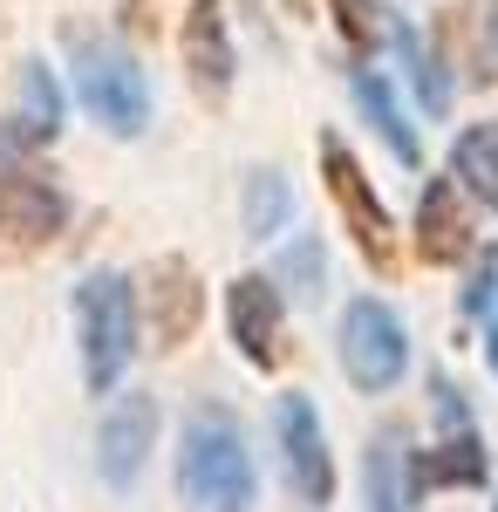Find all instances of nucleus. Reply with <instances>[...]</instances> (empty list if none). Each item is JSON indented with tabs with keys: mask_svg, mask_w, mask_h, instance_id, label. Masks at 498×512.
I'll use <instances>...</instances> for the list:
<instances>
[{
	"mask_svg": "<svg viewBox=\"0 0 498 512\" xmlns=\"http://www.w3.org/2000/svg\"><path fill=\"white\" fill-rule=\"evenodd\" d=\"M430 48L444 55V69H464V82L492 89L498 82V0H458V7H444Z\"/></svg>",
	"mask_w": 498,
	"mask_h": 512,
	"instance_id": "obj_14",
	"label": "nucleus"
},
{
	"mask_svg": "<svg viewBox=\"0 0 498 512\" xmlns=\"http://www.w3.org/2000/svg\"><path fill=\"white\" fill-rule=\"evenodd\" d=\"M116 14H123V28H130V35H157V0H123Z\"/></svg>",
	"mask_w": 498,
	"mask_h": 512,
	"instance_id": "obj_24",
	"label": "nucleus"
},
{
	"mask_svg": "<svg viewBox=\"0 0 498 512\" xmlns=\"http://www.w3.org/2000/svg\"><path fill=\"white\" fill-rule=\"evenodd\" d=\"M314 158H321V185H328V198H335V212H342V226H348V239H355V253H362L376 274H396V219H389L383 192L369 185L362 158L348 151L335 130H321Z\"/></svg>",
	"mask_w": 498,
	"mask_h": 512,
	"instance_id": "obj_4",
	"label": "nucleus"
},
{
	"mask_svg": "<svg viewBox=\"0 0 498 512\" xmlns=\"http://www.w3.org/2000/svg\"><path fill=\"white\" fill-rule=\"evenodd\" d=\"M492 512H498V499H492Z\"/></svg>",
	"mask_w": 498,
	"mask_h": 512,
	"instance_id": "obj_28",
	"label": "nucleus"
},
{
	"mask_svg": "<svg viewBox=\"0 0 498 512\" xmlns=\"http://www.w3.org/2000/svg\"><path fill=\"white\" fill-rule=\"evenodd\" d=\"M389 48L403 55V76H410V89H417L423 117H444L451 96H458V82H451V69H444V55H437L410 21H396V14H389Z\"/></svg>",
	"mask_w": 498,
	"mask_h": 512,
	"instance_id": "obj_18",
	"label": "nucleus"
},
{
	"mask_svg": "<svg viewBox=\"0 0 498 512\" xmlns=\"http://www.w3.org/2000/svg\"><path fill=\"white\" fill-rule=\"evenodd\" d=\"M348 96H355L362 123H369V130H376V137L389 144V158L417 171V164H423V144H417V130L403 123V103H396V89H389L376 69H355V76H348Z\"/></svg>",
	"mask_w": 498,
	"mask_h": 512,
	"instance_id": "obj_17",
	"label": "nucleus"
},
{
	"mask_svg": "<svg viewBox=\"0 0 498 512\" xmlns=\"http://www.w3.org/2000/svg\"><path fill=\"white\" fill-rule=\"evenodd\" d=\"M273 451H280V478L307 512L335 506V451L321 431V410L307 390H287L273 403Z\"/></svg>",
	"mask_w": 498,
	"mask_h": 512,
	"instance_id": "obj_7",
	"label": "nucleus"
},
{
	"mask_svg": "<svg viewBox=\"0 0 498 512\" xmlns=\"http://www.w3.org/2000/svg\"><path fill=\"white\" fill-rule=\"evenodd\" d=\"M498 308V246L471 253V274H464V294H458V315L464 321H485Z\"/></svg>",
	"mask_w": 498,
	"mask_h": 512,
	"instance_id": "obj_23",
	"label": "nucleus"
},
{
	"mask_svg": "<svg viewBox=\"0 0 498 512\" xmlns=\"http://www.w3.org/2000/svg\"><path fill=\"white\" fill-rule=\"evenodd\" d=\"M7 164H14V151H7V144H0V178H7Z\"/></svg>",
	"mask_w": 498,
	"mask_h": 512,
	"instance_id": "obj_26",
	"label": "nucleus"
},
{
	"mask_svg": "<svg viewBox=\"0 0 498 512\" xmlns=\"http://www.w3.org/2000/svg\"><path fill=\"white\" fill-rule=\"evenodd\" d=\"M69 226V198L41 171H7L0 178V267H28L41 260Z\"/></svg>",
	"mask_w": 498,
	"mask_h": 512,
	"instance_id": "obj_9",
	"label": "nucleus"
},
{
	"mask_svg": "<svg viewBox=\"0 0 498 512\" xmlns=\"http://www.w3.org/2000/svg\"><path fill=\"white\" fill-rule=\"evenodd\" d=\"M273 287L294 294V301H321V294H328V246L314 233H294L273 253Z\"/></svg>",
	"mask_w": 498,
	"mask_h": 512,
	"instance_id": "obj_20",
	"label": "nucleus"
},
{
	"mask_svg": "<svg viewBox=\"0 0 498 512\" xmlns=\"http://www.w3.org/2000/svg\"><path fill=\"white\" fill-rule=\"evenodd\" d=\"M205 321V280L185 253H164L137 280V335H151L157 355H178Z\"/></svg>",
	"mask_w": 498,
	"mask_h": 512,
	"instance_id": "obj_8",
	"label": "nucleus"
},
{
	"mask_svg": "<svg viewBox=\"0 0 498 512\" xmlns=\"http://www.w3.org/2000/svg\"><path fill=\"white\" fill-rule=\"evenodd\" d=\"M62 48H69V76H76V103L89 110V123H103L110 137H144L151 123V82L137 69V55L123 41L96 35L89 21H69L62 28Z\"/></svg>",
	"mask_w": 498,
	"mask_h": 512,
	"instance_id": "obj_2",
	"label": "nucleus"
},
{
	"mask_svg": "<svg viewBox=\"0 0 498 512\" xmlns=\"http://www.w3.org/2000/svg\"><path fill=\"white\" fill-rule=\"evenodd\" d=\"M478 328H485V362H492V376H498V308L478 321Z\"/></svg>",
	"mask_w": 498,
	"mask_h": 512,
	"instance_id": "obj_25",
	"label": "nucleus"
},
{
	"mask_svg": "<svg viewBox=\"0 0 498 512\" xmlns=\"http://www.w3.org/2000/svg\"><path fill=\"white\" fill-rule=\"evenodd\" d=\"M178 55H185V82L205 103H226L232 76H239V48H232V21L226 0H192L185 28H178Z\"/></svg>",
	"mask_w": 498,
	"mask_h": 512,
	"instance_id": "obj_12",
	"label": "nucleus"
},
{
	"mask_svg": "<svg viewBox=\"0 0 498 512\" xmlns=\"http://www.w3.org/2000/svg\"><path fill=\"white\" fill-rule=\"evenodd\" d=\"M178 499H185V512H253V499H260L246 431L219 403H198L178 437Z\"/></svg>",
	"mask_w": 498,
	"mask_h": 512,
	"instance_id": "obj_1",
	"label": "nucleus"
},
{
	"mask_svg": "<svg viewBox=\"0 0 498 512\" xmlns=\"http://www.w3.org/2000/svg\"><path fill=\"white\" fill-rule=\"evenodd\" d=\"M76 349H82V383H89V396H110L130 376V355H137V280H123L116 267L82 274Z\"/></svg>",
	"mask_w": 498,
	"mask_h": 512,
	"instance_id": "obj_3",
	"label": "nucleus"
},
{
	"mask_svg": "<svg viewBox=\"0 0 498 512\" xmlns=\"http://www.w3.org/2000/svg\"><path fill=\"white\" fill-rule=\"evenodd\" d=\"M362 512H423L417 444L403 424H383L362 451Z\"/></svg>",
	"mask_w": 498,
	"mask_h": 512,
	"instance_id": "obj_15",
	"label": "nucleus"
},
{
	"mask_svg": "<svg viewBox=\"0 0 498 512\" xmlns=\"http://www.w3.org/2000/svg\"><path fill=\"white\" fill-rule=\"evenodd\" d=\"M239 219H246V239H273L294 226V185L280 171H253L246 178V198H239Z\"/></svg>",
	"mask_w": 498,
	"mask_h": 512,
	"instance_id": "obj_21",
	"label": "nucleus"
},
{
	"mask_svg": "<svg viewBox=\"0 0 498 512\" xmlns=\"http://www.w3.org/2000/svg\"><path fill=\"white\" fill-rule=\"evenodd\" d=\"M430 410H437V444L417 451V478L423 492H478L492 485V458H485V437H478V417L451 376H430Z\"/></svg>",
	"mask_w": 498,
	"mask_h": 512,
	"instance_id": "obj_6",
	"label": "nucleus"
},
{
	"mask_svg": "<svg viewBox=\"0 0 498 512\" xmlns=\"http://www.w3.org/2000/svg\"><path fill=\"white\" fill-rule=\"evenodd\" d=\"M62 117H69V103H62L55 69H48L41 55H21V62H14V110L0 123V144H7L14 158L48 151V144L62 137Z\"/></svg>",
	"mask_w": 498,
	"mask_h": 512,
	"instance_id": "obj_13",
	"label": "nucleus"
},
{
	"mask_svg": "<svg viewBox=\"0 0 498 512\" xmlns=\"http://www.w3.org/2000/svg\"><path fill=\"white\" fill-rule=\"evenodd\" d=\"M226 335L260 376L287 362V294L273 287V274H239L226 287Z\"/></svg>",
	"mask_w": 498,
	"mask_h": 512,
	"instance_id": "obj_10",
	"label": "nucleus"
},
{
	"mask_svg": "<svg viewBox=\"0 0 498 512\" xmlns=\"http://www.w3.org/2000/svg\"><path fill=\"white\" fill-rule=\"evenodd\" d=\"M451 178L471 205L498 212V123H464L451 144Z\"/></svg>",
	"mask_w": 498,
	"mask_h": 512,
	"instance_id": "obj_19",
	"label": "nucleus"
},
{
	"mask_svg": "<svg viewBox=\"0 0 498 512\" xmlns=\"http://www.w3.org/2000/svg\"><path fill=\"white\" fill-rule=\"evenodd\" d=\"M328 21H335V35L348 41L355 62L383 55V41H389V7L383 0H328Z\"/></svg>",
	"mask_w": 498,
	"mask_h": 512,
	"instance_id": "obj_22",
	"label": "nucleus"
},
{
	"mask_svg": "<svg viewBox=\"0 0 498 512\" xmlns=\"http://www.w3.org/2000/svg\"><path fill=\"white\" fill-rule=\"evenodd\" d=\"M410 233H417V260L423 267H458V260L478 253V233H471V212H464L458 178H430V185H423Z\"/></svg>",
	"mask_w": 498,
	"mask_h": 512,
	"instance_id": "obj_16",
	"label": "nucleus"
},
{
	"mask_svg": "<svg viewBox=\"0 0 498 512\" xmlns=\"http://www.w3.org/2000/svg\"><path fill=\"white\" fill-rule=\"evenodd\" d=\"M246 7H267V0H246Z\"/></svg>",
	"mask_w": 498,
	"mask_h": 512,
	"instance_id": "obj_27",
	"label": "nucleus"
},
{
	"mask_svg": "<svg viewBox=\"0 0 498 512\" xmlns=\"http://www.w3.org/2000/svg\"><path fill=\"white\" fill-rule=\"evenodd\" d=\"M151 444H157V396L144 390H123L103 410V431H96V472L110 492H130L144 465H151Z\"/></svg>",
	"mask_w": 498,
	"mask_h": 512,
	"instance_id": "obj_11",
	"label": "nucleus"
},
{
	"mask_svg": "<svg viewBox=\"0 0 498 512\" xmlns=\"http://www.w3.org/2000/svg\"><path fill=\"white\" fill-rule=\"evenodd\" d=\"M342 376L355 383L362 396H389L403 376H410V328L403 315L376 301V294H362V301H348L342 308Z\"/></svg>",
	"mask_w": 498,
	"mask_h": 512,
	"instance_id": "obj_5",
	"label": "nucleus"
}]
</instances>
